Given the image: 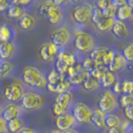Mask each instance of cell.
<instances>
[{
	"label": "cell",
	"mask_w": 133,
	"mask_h": 133,
	"mask_svg": "<svg viewBox=\"0 0 133 133\" xmlns=\"http://www.w3.org/2000/svg\"><path fill=\"white\" fill-rule=\"evenodd\" d=\"M111 32L115 38L119 40H124L129 36V28L125 24V22L116 19L113 27L111 29Z\"/></svg>",
	"instance_id": "obj_15"
},
{
	"label": "cell",
	"mask_w": 133,
	"mask_h": 133,
	"mask_svg": "<svg viewBox=\"0 0 133 133\" xmlns=\"http://www.w3.org/2000/svg\"><path fill=\"white\" fill-rule=\"evenodd\" d=\"M7 131V122L0 116V133H6Z\"/></svg>",
	"instance_id": "obj_46"
},
{
	"label": "cell",
	"mask_w": 133,
	"mask_h": 133,
	"mask_svg": "<svg viewBox=\"0 0 133 133\" xmlns=\"http://www.w3.org/2000/svg\"><path fill=\"white\" fill-rule=\"evenodd\" d=\"M122 55L126 59L127 62H133V43H129L123 48Z\"/></svg>",
	"instance_id": "obj_34"
},
{
	"label": "cell",
	"mask_w": 133,
	"mask_h": 133,
	"mask_svg": "<svg viewBox=\"0 0 133 133\" xmlns=\"http://www.w3.org/2000/svg\"><path fill=\"white\" fill-rule=\"evenodd\" d=\"M55 103H58L62 107H64L66 110H68L71 104L73 103V95L70 91L58 94L55 98Z\"/></svg>",
	"instance_id": "obj_20"
},
{
	"label": "cell",
	"mask_w": 133,
	"mask_h": 133,
	"mask_svg": "<svg viewBox=\"0 0 133 133\" xmlns=\"http://www.w3.org/2000/svg\"><path fill=\"white\" fill-rule=\"evenodd\" d=\"M76 124V120L74 118L72 113H63L56 117V121H55V125H56V129H58L60 131L64 132L66 130L72 129L74 125Z\"/></svg>",
	"instance_id": "obj_11"
},
{
	"label": "cell",
	"mask_w": 133,
	"mask_h": 133,
	"mask_svg": "<svg viewBox=\"0 0 133 133\" xmlns=\"http://www.w3.org/2000/svg\"><path fill=\"white\" fill-rule=\"evenodd\" d=\"M119 104L121 106L123 107V108H126L127 106H129L130 104H132L133 103V100L131 98V96L129 95V94H123L120 96V99H119Z\"/></svg>",
	"instance_id": "obj_40"
},
{
	"label": "cell",
	"mask_w": 133,
	"mask_h": 133,
	"mask_svg": "<svg viewBox=\"0 0 133 133\" xmlns=\"http://www.w3.org/2000/svg\"><path fill=\"white\" fill-rule=\"evenodd\" d=\"M21 107L27 111H37L44 105V99L40 94L36 92H25L20 100Z\"/></svg>",
	"instance_id": "obj_4"
},
{
	"label": "cell",
	"mask_w": 133,
	"mask_h": 133,
	"mask_svg": "<svg viewBox=\"0 0 133 133\" xmlns=\"http://www.w3.org/2000/svg\"><path fill=\"white\" fill-rule=\"evenodd\" d=\"M88 75H89V72H87L84 69H81L78 72L72 74L70 76H67V78L72 85H81L84 83V81L88 77Z\"/></svg>",
	"instance_id": "obj_23"
},
{
	"label": "cell",
	"mask_w": 133,
	"mask_h": 133,
	"mask_svg": "<svg viewBox=\"0 0 133 133\" xmlns=\"http://www.w3.org/2000/svg\"><path fill=\"white\" fill-rule=\"evenodd\" d=\"M15 70V65L11 61H1L0 62V79L9 78Z\"/></svg>",
	"instance_id": "obj_19"
},
{
	"label": "cell",
	"mask_w": 133,
	"mask_h": 133,
	"mask_svg": "<svg viewBox=\"0 0 133 133\" xmlns=\"http://www.w3.org/2000/svg\"><path fill=\"white\" fill-rule=\"evenodd\" d=\"M73 45L74 48L81 53H90L95 48V39L88 32L80 31L74 36Z\"/></svg>",
	"instance_id": "obj_2"
},
{
	"label": "cell",
	"mask_w": 133,
	"mask_h": 133,
	"mask_svg": "<svg viewBox=\"0 0 133 133\" xmlns=\"http://www.w3.org/2000/svg\"><path fill=\"white\" fill-rule=\"evenodd\" d=\"M124 113L128 120H133V103L124 108Z\"/></svg>",
	"instance_id": "obj_44"
},
{
	"label": "cell",
	"mask_w": 133,
	"mask_h": 133,
	"mask_svg": "<svg viewBox=\"0 0 133 133\" xmlns=\"http://www.w3.org/2000/svg\"><path fill=\"white\" fill-rule=\"evenodd\" d=\"M83 88L86 91H94L96 89H98L100 87V81L97 78H95L93 76H91L90 74L88 75L86 80L84 81V83L82 84Z\"/></svg>",
	"instance_id": "obj_27"
},
{
	"label": "cell",
	"mask_w": 133,
	"mask_h": 133,
	"mask_svg": "<svg viewBox=\"0 0 133 133\" xmlns=\"http://www.w3.org/2000/svg\"><path fill=\"white\" fill-rule=\"evenodd\" d=\"M22 81L32 88L43 89L47 86V78L37 67L33 65H27L23 68L21 74Z\"/></svg>",
	"instance_id": "obj_1"
},
{
	"label": "cell",
	"mask_w": 133,
	"mask_h": 133,
	"mask_svg": "<svg viewBox=\"0 0 133 133\" xmlns=\"http://www.w3.org/2000/svg\"><path fill=\"white\" fill-rule=\"evenodd\" d=\"M2 92L9 102L15 103L17 101H20L24 95V89H23L22 82L17 78H14L3 87Z\"/></svg>",
	"instance_id": "obj_3"
},
{
	"label": "cell",
	"mask_w": 133,
	"mask_h": 133,
	"mask_svg": "<svg viewBox=\"0 0 133 133\" xmlns=\"http://www.w3.org/2000/svg\"><path fill=\"white\" fill-rule=\"evenodd\" d=\"M65 76L64 75H61L59 72H57L55 69H52L49 74L47 75V83L48 84H51V85H54V86H56L58 83H59L61 80L63 79Z\"/></svg>",
	"instance_id": "obj_30"
},
{
	"label": "cell",
	"mask_w": 133,
	"mask_h": 133,
	"mask_svg": "<svg viewBox=\"0 0 133 133\" xmlns=\"http://www.w3.org/2000/svg\"><path fill=\"white\" fill-rule=\"evenodd\" d=\"M117 11H118V7L114 4L113 2L111 1V3L108 6L102 10V13L104 15L105 18H111V19H116V15H117Z\"/></svg>",
	"instance_id": "obj_32"
},
{
	"label": "cell",
	"mask_w": 133,
	"mask_h": 133,
	"mask_svg": "<svg viewBox=\"0 0 133 133\" xmlns=\"http://www.w3.org/2000/svg\"><path fill=\"white\" fill-rule=\"evenodd\" d=\"M10 6V2L6 0H0V12L7 11V9Z\"/></svg>",
	"instance_id": "obj_45"
},
{
	"label": "cell",
	"mask_w": 133,
	"mask_h": 133,
	"mask_svg": "<svg viewBox=\"0 0 133 133\" xmlns=\"http://www.w3.org/2000/svg\"><path fill=\"white\" fill-rule=\"evenodd\" d=\"M71 41H72V33L70 29L65 26L60 27L50 34V42H52L60 50L68 46Z\"/></svg>",
	"instance_id": "obj_6"
},
{
	"label": "cell",
	"mask_w": 133,
	"mask_h": 133,
	"mask_svg": "<svg viewBox=\"0 0 133 133\" xmlns=\"http://www.w3.org/2000/svg\"><path fill=\"white\" fill-rule=\"evenodd\" d=\"M122 120L119 118V116L115 115V114H106V117H105V126L106 128H113V127L120 126V123H121Z\"/></svg>",
	"instance_id": "obj_31"
},
{
	"label": "cell",
	"mask_w": 133,
	"mask_h": 133,
	"mask_svg": "<svg viewBox=\"0 0 133 133\" xmlns=\"http://www.w3.org/2000/svg\"><path fill=\"white\" fill-rule=\"evenodd\" d=\"M127 4H128L130 7H132L133 8V0H129V1H127Z\"/></svg>",
	"instance_id": "obj_53"
},
{
	"label": "cell",
	"mask_w": 133,
	"mask_h": 133,
	"mask_svg": "<svg viewBox=\"0 0 133 133\" xmlns=\"http://www.w3.org/2000/svg\"><path fill=\"white\" fill-rule=\"evenodd\" d=\"M23 111L24 109L21 107V105H18L13 102H8L1 110V117L6 122H8L10 120L20 118V116L23 114Z\"/></svg>",
	"instance_id": "obj_9"
},
{
	"label": "cell",
	"mask_w": 133,
	"mask_h": 133,
	"mask_svg": "<svg viewBox=\"0 0 133 133\" xmlns=\"http://www.w3.org/2000/svg\"><path fill=\"white\" fill-rule=\"evenodd\" d=\"M93 9V7L87 3L77 5L74 7L72 11V18L78 24H88L89 22H91Z\"/></svg>",
	"instance_id": "obj_7"
},
{
	"label": "cell",
	"mask_w": 133,
	"mask_h": 133,
	"mask_svg": "<svg viewBox=\"0 0 133 133\" xmlns=\"http://www.w3.org/2000/svg\"><path fill=\"white\" fill-rule=\"evenodd\" d=\"M93 111L84 102H77L72 109V115L78 123H88L91 122Z\"/></svg>",
	"instance_id": "obj_8"
},
{
	"label": "cell",
	"mask_w": 133,
	"mask_h": 133,
	"mask_svg": "<svg viewBox=\"0 0 133 133\" xmlns=\"http://www.w3.org/2000/svg\"><path fill=\"white\" fill-rule=\"evenodd\" d=\"M122 133H133V127L130 126L128 129H126V130H123V132Z\"/></svg>",
	"instance_id": "obj_50"
},
{
	"label": "cell",
	"mask_w": 133,
	"mask_h": 133,
	"mask_svg": "<svg viewBox=\"0 0 133 133\" xmlns=\"http://www.w3.org/2000/svg\"><path fill=\"white\" fill-rule=\"evenodd\" d=\"M54 3V1H45L39 8V14L43 15V16H47V14L49 12L50 7L52 6V4Z\"/></svg>",
	"instance_id": "obj_41"
},
{
	"label": "cell",
	"mask_w": 133,
	"mask_h": 133,
	"mask_svg": "<svg viewBox=\"0 0 133 133\" xmlns=\"http://www.w3.org/2000/svg\"><path fill=\"white\" fill-rule=\"evenodd\" d=\"M115 52H116V50L108 49V51L106 52V54L104 55V57H103V59H102V64H103V66L106 67L107 69H108V67H109V65L111 64V62H112V60H113Z\"/></svg>",
	"instance_id": "obj_35"
},
{
	"label": "cell",
	"mask_w": 133,
	"mask_h": 133,
	"mask_svg": "<svg viewBox=\"0 0 133 133\" xmlns=\"http://www.w3.org/2000/svg\"><path fill=\"white\" fill-rule=\"evenodd\" d=\"M15 35H16V32L13 26L6 23L0 25V42L13 41Z\"/></svg>",
	"instance_id": "obj_16"
},
{
	"label": "cell",
	"mask_w": 133,
	"mask_h": 133,
	"mask_svg": "<svg viewBox=\"0 0 133 133\" xmlns=\"http://www.w3.org/2000/svg\"><path fill=\"white\" fill-rule=\"evenodd\" d=\"M116 19H111V18H104L103 20H101L99 23H97L95 27L96 29L100 31V32H106L112 29L114 23H115Z\"/></svg>",
	"instance_id": "obj_28"
},
{
	"label": "cell",
	"mask_w": 133,
	"mask_h": 133,
	"mask_svg": "<svg viewBox=\"0 0 133 133\" xmlns=\"http://www.w3.org/2000/svg\"><path fill=\"white\" fill-rule=\"evenodd\" d=\"M48 133H63L62 131H60L58 129H52V130H50Z\"/></svg>",
	"instance_id": "obj_52"
},
{
	"label": "cell",
	"mask_w": 133,
	"mask_h": 133,
	"mask_svg": "<svg viewBox=\"0 0 133 133\" xmlns=\"http://www.w3.org/2000/svg\"><path fill=\"white\" fill-rule=\"evenodd\" d=\"M110 3H111V1H109V0H98V1L95 2V5H96V8H98V9H100V10L102 11V10H104Z\"/></svg>",
	"instance_id": "obj_42"
},
{
	"label": "cell",
	"mask_w": 133,
	"mask_h": 133,
	"mask_svg": "<svg viewBox=\"0 0 133 133\" xmlns=\"http://www.w3.org/2000/svg\"><path fill=\"white\" fill-rule=\"evenodd\" d=\"M119 106V102L115 94L112 91L106 90L101 94L98 101V108L105 114H112L115 112Z\"/></svg>",
	"instance_id": "obj_5"
},
{
	"label": "cell",
	"mask_w": 133,
	"mask_h": 133,
	"mask_svg": "<svg viewBox=\"0 0 133 133\" xmlns=\"http://www.w3.org/2000/svg\"><path fill=\"white\" fill-rule=\"evenodd\" d=\"M107 70V68L105 66H103V65H96L95 68H94L92 71H90L89 74L91 75V76H93L95 78H97V79L99 80L101 78V76L104 74V72Z\"/></svg>",
	"instance_id": "obj_37"
},
{
	"label": "cell",
	"mask_w": 133,
	"mask_h": 133,
	"mask_svg": "<svg viewBox=\"0 0 133 133\" xmlns=\"http://www.w3.org/2000/svg\"><path fill=\"white\" fill-rule=\"evenodd\" d=\"M133 92V80L125 79L122 81V93L130 94Z\"/></svg>",
	"instance_id": "obj_36"
},
{
	"label": "cell",
	"mask_w": 133,
	"mask_h": 133,
	"mask_svg": "<svg viewBox=\"0 0 133 133\" xmlns=\"http://www.w3.org/2000/svg\"><path fill=\"white\" fill-rule=\"evenodd\" d=\"M81 65H82V68L84 69V70H86L87 72H90V71H92L94 68H95V62H94L93 60L91 59L89 56H87L84 58L83 60V62L81 63Z\"/></svg>",
	"instance_id": "obj_38"
},
{
	"label": "cell",
	"mask_w": 133,
	"mask_h": 133,
	"mask_svg": "<svg viewBox=\"0 0 133 133\" xmlns=\"http://www.w3.org/2000/svg\"><path fill=\"white\" fill-rule=\"evenodd\" d=\"M105 18L104 15L102 13V11L98 9V8H94L93 9V13H92V17H91V22H93L94 24L96 25L97 23H99L101 20H103Z\"/></svg>",
	"instance_id": "obj_39"
},
{
	"label": "cell",
	"mask_w": 133,
	"mask_h": 133,
	"mask_svg": "<svg viewBox=\"0 0 133 133\" xmlns=\"http://www.w3.org/2000/svg\"><path fill=\"white\" fill-rule=\"evenodd\" d=\"M46 17L48 21L53 25H57V24L61 23L63 21V18H64V13H63V10H62L61 6H58L54 1L52 6L49 9V12H48Z\"/></svg>",
	"instance_id": "obj_13"
},
{
	"label": "cell",
	"mask_w": 133,
	"mask_h": 133,
	"mask_svg": "<svg viewBox=\"0 0 133 133\" xmlns=\"http://www.w3.org/2000/svg\"><path fill=\"white\" fill-rule=\"evenodd\" d=\"M42 133H47V132H42Z\"/></svg>",
	"instance_id": "obj_56"
},
{
	"label": "cell",
	"mask_w": 133,
	"mask_h": 133,
	"mask_svg": "<svg viewBox=\"0 0 133 133\" xmlns=\"http://www.w3.org/2000/svg\"><path fill=\"white\" fill-rule=\"evenodd\" d=\"M1 110H2V107H1V104H0V113H1Z\"/></svg>",
	"instance_id": "obj_55"
},
{
	"label": "cell",
	"mask_w": 133,
	"mask_h": 133,
	"mask_svg": "<svg viewBox=\"0 0 133 133\" xmlns=\"http://www.w3.org/2000/svg\"><path fill=\"white\" fill-rule=\"evenodd\" d=\"M105 117H106V114L104 113L103 111H101L99 108H97L93 111L91 122L97 128L104 129V128H106V126H105Z\"/></svg>",
	"instance_id": "obj_21"
},
{
	"label": "cell",
	"mask_w": 133,
	"mask_h": 133,
	"mask_svg": "<svg viewBox=\"0 0 133 133\" xmlns=\"http://www.w3.org/2000/svg\"><path fill=\"white\" fill-rule=\"evenodd\" d=\"M71 87H72V84L70 83V81L68 80L67 77H64L56 85V92L58 94L64 93V92H69V90L71 89Z\"/></svg>",
	"instance_id": "obj_33"
},
{
	"label": "cell",
	"mask_w": 133,
	"mask_h": 133,
	"mask_svg": "<svg viewBox=\"0 0 133 133\" xmlns=\"http://www.w3.org/2000/svg\"><path fill=\"white\" fill-rule=\"evenodd\" d=\"M36 24V19L30 14H25L22 18L18 20V25L23 30H31Z\"/></svg>",
	"instance_id": "obj_24"
},
{
	"label": "cell",
	"mask_w": 133,
	"mask_h": 133,
	"mask_svg": "<svg viewBox=\"0 0 133 133\" xmlns=\"http://www.w3.org/2000/svg\"><path fill=\"white\" fill-rule=\"evenodd\" d=\"M25 14H26V9H25V7L20 6L18 4H14L12 2H10V6L7 9V15H8V17L19 20L20 18H22Z\"/></svg>",
	"instance_id": "obj_17"
},
{
	"label": "cell",
	"mask_w": 133,
	"mask_h": 133,
	"mask_svg": "<svg viewBox=\"0 0 133 133\" xmlns=\"http://www.w3.org/2000/svg\"><path fill=\"white\" fill-rule=\"evenodd\" d=\"M109 48H107L105 46H99V47H95L93 50L90 52L89 54V57L93 60L95 62V65H103L102 64V59L104 57V55L106 54V52L108 51Z\"/></svg>",
	"instance_id": "obj_18"
},
{
	"label": "cell",
	"mask_w": 133,
	"mask_h": 133,
	"mask_svg": "<svg viewBox=\"0 0 133 133\" xmlns=\"http://www.w3.org/2000/svg\"><path fill=\"white\" fill-rule=\"evenodd\" d=\"M16 43L14 41L0 42V59L1 61H9L15 55Z\"/></svg>",
	"instance_id": "obj_12"
},
{
	"label": "cell",
	"mask_w": 133,
	"mask_h": 133,
	"mask_svg": "<svg viewBox=\"0 0 133 133\" xmlns=\"http://www.w3.org/2000/svg\"><path fill=\"white\" fill-rule=\"evenodd\" d=\"M100 81V86L103 88H108L114 85V83L117 81L116 79V74L109 71L107 69L106 71L104 72V74L101 76V78L99 79Z\"/></svg>",
	"instance_id": "obj_22"
},
{
	"label": "cell",
	"mask_w": 133,
	"mask_h": 133,
	"mask_svg": "<svg viewBox=\"0 0 133 133\" xmlns=\"http://www.w3.org/2000/svg\"><path fill=\"white\" fill-rule=\"evenodd\" d=\"M114 4L116 5V6L118 7H122L124 6V5H126L127 4V1H125V0H114V1H112Z\"/></svg>",
	"instance_id": "obj_49"
},
{
	"label": "cell",
	"mask_w": 133,
	"mask_h": 133,
	"mask_svg": "<svg viewBox=\"0 0 133 133\" xmlns=\"http://www.w3.org/2000/svg\"><path fill=\"white\" fill-rule=\"evenodd\" d=\"M130 96H131V98H132V100H133V92L131 94H130Z\"/></svg>",
	"instance_id": "obj_54"
},
{
	"label": "cell",
	"mask_w": 133,
	"mask_h": 133,
	"mask_svg": "<svg viewBox=\"0 0 133 133\" xmlns=\"http://www.w3.org/2000/svg\"><path fill=\"white\" fill-rule=\"evenodd\" d=\"M61 51L59 48L57 46H55L52 42H46V43H43L41 46L39 47V57L43 61L45 62H50L58 56L59 52Z\"/></svg>",
	"instance_id": "obj_10"
},
{
	"label": "cell",
	"mask_w": 133,
	"mask_h": 133,
	"mask_svg": "<svg viewBox=\"0 0 133 133\" xmlns=\"http://www.w3.org/2000/svg\"><path fill=\"white\" fill-rule=\"evenodd\" d=\"M133 15V8L130 7L128 4L124 5L122 7H119L118 8V11H117V20H120V21H125V20H128L131 16Z\"/></svg>",
	"instance_id": "obj_26"
},
{
	"label": "cell",
	"mask_w": 133,
	"mask_h": 133,
	"mask_svg": "<svg viewBox=\"0 0 133 133\" xmlns=\"http://www.w3.org/2000/svg\"><path fill=\"white\" fill-rule=\"evenodd\" d=\"M127 65H128V62L124 58L122 53L119 51H116L111 64L108 67V70L113 72V73H116V72H120V71L124 70L127 67Z\"/></svg>",
	"instance_id": "obj_14"
},
{
	"label": "cell",
	"mask_w": 133,
	"mask_h": 133,
	"mask_svg": "<svg viewBox=\"0 0 133 133\" xmlns=\"http://www.w3.org/2000/svg\"><path fill=\"white\" fill-rule=\"evenodd\" d=\"M112 93L113 94H119L122 93V81H116L112 86Z\"/></svg>",
	"instance_id": "obj_43"
},
{
	"label": "cell",
	"mask_w": 133,
	"mask_h": 133,
	"mask_svg": "<svg viewBox=\"0 0 133 133\" xmlns=\"http://www.w3.org/2000/svg\"><path fill=\"white\" fill-rule=\"evenodd\" d=\"M122 132H123V130L120 128V126L109 128V129L107 130V133H122Z\"/></svg>",
	"instance_id": "obj_48"
},
{
	"label": "cell",
	"mask_w": 133,
	"mask_h": 133,
	"mask_svg": "<svg viewBox=\"0 0 133 133\" xmlns=\"http://www.w3.org/2000/svg\"><path fill=\"white\" fill-rule=\"evenodd\" d=\"M18 133H38L34 128L31 127H23Z\"/></svg>",
	"instance_id": "obj_47"
},
{
	"label": "cell",
	"mask_w": 133,
	"mask_h": 133,
	"mask_svg": "<svg viewBox=\"0 0 133 133\" xmlns=\"http://www.w3.org/2000/svg\"><path fill=\"white\" fill-rule=\"evenodd\" d=\"M57 59L63 61L69 68L72 66V65H74L75 63H77V60H76L75 55L72 53L67 52L65 49H62V50L60 51L59 54H58V56H57Z\"/></svg>",
	"instance_id": "obj_25"
},
{
	"label": "cell",
	"mask_w": 133,
	"mask_h": 133,
	"mask_svg": "<svg viewBox=\"0 0 133 133\" xmlns=\"http://www.w3.org/2000/svg\"><path fill=\"white\" fill-rule=\"evenodd\" d=\"M63 133H79V132H78L76 129H73V128H72V129H69V130H66V131H64Z\"/></svg>",
	"instance_id": "obj_51"
},
{
	"label": "cell",
	"mask_w": 133,
	"mask_h": 133,
	"mask_svg": "<svg viewBox=\"0 0 133 133\" xmlns=\"http://www.w3.org/2000/svg\"><path fill=\"white\" fill-rule=\"evenodd\" d=\"M22 128H23V121L21 118H16L7 122V130L10 133H18Z\"/></svg>",
	"instance_id": "obj_29"
}]
</instances>
